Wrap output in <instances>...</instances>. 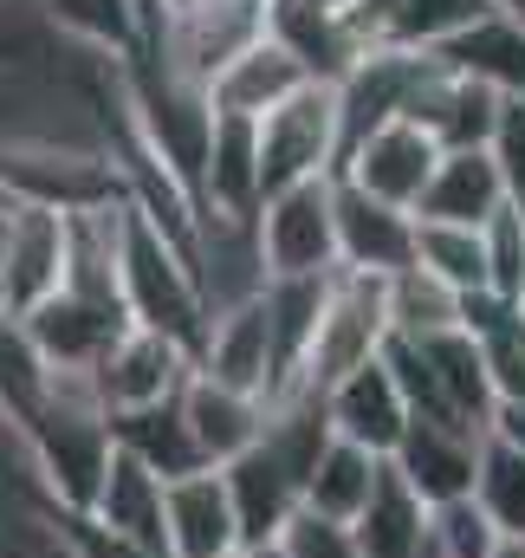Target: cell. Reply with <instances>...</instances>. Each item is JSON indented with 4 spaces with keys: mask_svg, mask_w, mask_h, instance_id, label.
Listing matches in <instances>:
<instances>
[{
    "mask_svg": "<svg viewBox=\"0 0 525 558\" xmlns=\"http://www.w3.org/2000/svg\"><path fill=\"white\" fill-rule=\"evenodd\" d=\"M124 312H131V325H149V331L202 351L208 292L195 274V247L175 241L162 221H149L136 202H124Z\"/></svg>",
    "mask_w": 525,
    "mask_h": 558,
    "instance_id": "obj_1",
    "label": "cell"
},
{
    "mask_svg": "<svg viewBox=\"0 0 525 558\" xmlns=\"http://www.w3.org/2000/svg\"><path fill=\"white\" fill-rule=\"evenodd\" d=\"M390 338H395L390 331V279L338 267L331 274V292H325V318H318L312 357H305V371H298L292 390L298 397H325L331 384H344L351 371H364L370 357H383Z\"/></svg>",
    "mask_w": 525,
    "mask_h": 558,
    "instance_id": "obj_2",
    "label": "cell"
},
{
    "mask_svg": "<svg viewBox=\"0 0 525 558\" xmlns=\"http://www.w3.org/2000/svg\"><path fill=\"white\" fill-rule=\"evenodd\" d=\"M254 247L266 279H325L338 274V175L292 182L266 195L254 215Z\"/></svg>",
    "mask_w": 525,
    "mask_h": 558,
    "instance_id": "obj_3",
    "label": "cell"
},
{
    "mask_svg": "<svg viewBox=\"0 0 525 558\" xmlns=\"http://www.w3.org/2000/svg\"><path fill=\"white\" fill-rule=\"evenodd\" d=\"M344 162V111H338V85L312 78L298 98H285L279 111L260 118V189L279 195L292 182H325Z\"/></svg>",
    "mask_w": 525,
    "mask_h": 558,
    "instance_id": "obj_4",
    "label": "cell"
},
{
    "mask_svg": "<svg viewBox=\"0 0 525 558\" xmlns=\"http://www.w3.org/2000/svg\"><path fill=\"white\" fill-rule=\"evenodd\" d=\"M441 143L428 137L415 118H390V124H377L370 137H357L344 149V162H338V175L351 182V189H364V195H377V202H390V208H422V195H428V182H435V169H441Z\"/></svg>",
    "mask_w": 525,
    "mask_h": 558,
    "instance_id": "obj_5",
    "label": "cell"
},
{
    "mask_svg": "<svg viewBox=\"0 0 525 558\" xmlns=\"http://www.w3.org/2000/svg\"><path fill=\"white\" fill-rule=\"evenodd\" d=\"M72 267V215L59 208H13L0 221V305L7 312H33L46 305Z\"/></svg>",
    "mask_w": 525,
    "mask_h": 558,
    "instance_id": "obj_6",
    "label": "cell"
},
{
    "mask_svg": "<svg viewBox=\"0 0 525 558\" xmlns=\"http://www.w3.org/2000/svg\"><path fill=\"white\" fill-rule=\"evenodd\" d=\"M195 371L228 384V390H247L266 397L279 390V357H272V312H266V286L247 299H228L208 312V331H202V351H195Z\"/></svg>",
    "mask_w": 525,
    "mask_h": 558,
    "instance_id": "obj_7",
    "label": "cell"
},
{
    "mask_svg": "<svg viewBox=\"0 0 525 558\" xmlns=\"http://www.w3.org/2000/svg\"><path fill=\"white\" fill-rule=\"evenodd\" d=\"M98 397L111 416H131V410H149V403H169L182 397V384L195 377V351L149 331V325H124L111 338V351L98 357Z\"/></svg>",
    "mask_w": 525,
    "mask_h": 558,
    "instance_id": "obj_8",
    "label": "cell"
},
{
    "mask_svg": "<svg viewBox=\"0 0 525 558\" xmlns=\"http://www.w3.org/2000/svg\"><path fill=\"white\" fill-rule=\"evenodd\" d=\"M480 448L487 435L467 428V422L448 416H408V435L395 448V474L428 500V507H454V500H474V481H480Z\"/></svg>",
    "mask_w": 525,
    "mask_h": 558,
    "instance_id": "obj_9",
    "label": "cell"
},
{
    "mask_svg": "<svg viewBox=\"0 0 525 558\" xmlns=\"http://www.w3.org/2000/svg\"><path fill=\"white\" fill-rule=\"evenodd\" d=\"M325 416H331V435H344V441H357V448H370V454L390 461L395 448H402V435H408L415 410H408V397L395 384L390 357H370L364 371H351L344 384L325 390Z\"/></svg>",
    "mask_w": 525,
    "mask_h": 558,
    "instance_id": "obj_10",
    "label": "cell"
},
{
    "mask_svg": "<svg viewBox=\"0 0 525 558\" xmlns=\"http://www.w3.org/2000/svg\"><path fill=\"white\" fill-rule=\"evenodd\" d=\"M500 105H506L500 92H487V85L448 72V65L428 52L422 78H415V98H408V118L441 143V149H487V143H493V124H500Z\"/></svg>",
    "mask_w": 525,
    "mask_h": 558,
    "instance_id": "obj_11",
    "label": "cell"
},
{
    "mask_svg": "<svg viewBox=\"0 0 525 558\" xmlns=\"http://www.w3.org/2000/svg\"><path fill=\"white\" fill-rule=\"evenodd\" d=\"M338 267L377 279H395L402 267H415V215L351 189L338 175Z\"/></svg>",
    "mask_w": 525,
    "mask_h": 558,
    "instance_id": "obj_12",
    "label": "cell"
},
{
    "mask_svg": "<svg viewBox=\"0 0 525 558\" xmlns=\"http://www.w3.org/2000/svg\"><path fill=\"white\" fill-rule=\"evenodd\" d=\"M241 513L221 468L169 481V558H228L241 553Z\"/></svg>",
    "mask_w": 525,
    "mask_h": 558,
    "instance_id": "obj_13",
    "label": "cell"
},
{
    "mask_svg": "<svg viewBox=\"0 0 525 558\" xmlns=\"http://www.w3.org/2000/svg\"><path fill=\"white\" fill-rule=\"evenodd\" d=\"M182 416L195 428L202 461H208V468H228V461H241V454L266 435L272 403H266V397H247V390H228V384H215V377L195 371V377L182 384Z\"/></svg>",
    "mask_w": 525,
    "mask_h": 558,
    "instance_id": "obj_14",
    "label": "cell"
},
{
    "mask_svg": "<svg viewBox=\"0 0 525 558\" xmlns=\"http://www.w3.org/2000/svg\"><path fill=\"white\" fill-rule=\"evenodd\" d=\"M435 59H441L448 72H461V78L500 92V98H525V26L500 7V0H493L474 26H461L454 39H441Z\"/></svg>",
    "mask_w": 525,
    "mask_h": 558,
    "instance_id": "obj_15",
    "label": "cell"
},
{
    "mask_svg": "<svg viewBox=\"0 0 525 558\" xmlns=\"http://www.w3.org/2000/svg\"><path fill=\"white\" fill-rule=\"evenodd\" d=\"M513 195H506V175L493 162V149H448L415 221H448V228H487L493 215H506Z\"/></svg>",
    "mask_w": 525,
    "mask_h": 558,
    "instance_id": "obj_16",
    "label": "cell"
},
{
    "mask_svg": "<svg viewBox=\"0 0 525 558\" xmlns=\"http://www.w3.org/2000/svg\"><path fill=\"white\" fill-rule=\"evenodd\" d=\"M85 513L105 520L111 533L136 539V546H149V553H169V481L149 474L124 448L111 454V468H105V481H98V494H91Z\"/></svg>",
    "mask_w": 525,
    "mask_h": 558,
    "instance_id": "obj_17",
    "label": "cell"
},
{
    "mask_svg": "<svg viewBox=\"0 0 525 558\" xmlns=\"http://www.w3.org/2000/svg\"><path fill=\"white\" fill-rule=\"evenodd\" d=\"M305 85H312V72H305L272 33H260V39H254V46H247V52L208 85V98H215L221 118H247V124H260L266 111H279V105L298 98Z\"/></svg>",
    "mask_w": 525,
    "mask_h": 558,
    "instance_id": "obj_18",
    "label": "cell"
},
{
    "mask_svg": "<svg viewBox=\"0 0 525 558\" xmlns=\"http://www.w3.org/2000/svg\"><path fill=\"white\" fill-rule=\"evenodd\" d=\"M351 533H357L364 558H415L435 533V507L395 474V461H383V481H377L370 507L351 520Z\"/></svg>",
    "mask_w": 525,
    "mask_h": 558,
    "instance_id": "obj_19",
    "label": "cell"
},
{
    "mask_svg": "<svg viewBox=\"0 0 525 558\" xmlns=\"http://www.w3.org/2000/svg\"><path fill=\"white\" fill-rule=\"evenodd\" d=\"M111 435H118L124 454H136V461H143L149 474H162V481H188V474L208 468L202 448H195V428L182 416V397L149 403V410H131V416H111Z\"/></svg>",
    "mask_w": 525,
    "mask_h": 558,
    "instance_id": "obj_20",
    "label": "cell"
},
{
    "mask_svg": "<svg viewBox=\"0 0 525 558\" xmlns=\"http://www.w3.org/2000/svg\"><path fill=\"white\" fill-rule=\"evenodd\" d=\"M377 481H383V454H370V448H357V441L331 435V441H325V454L312 461L305 507H312V513H325V520H344V526H351V520L370 507Z\"/></svg>",
    "mask_w": 525,
    "mask_h": 558,
    "instance_id": "obj_21",
    "label": "cell"
},
{
    "mask_svg": "<svg viewBox=\"0 0 525 558\" xmlns=\"http://www.w3.org/2000/svg\"><path fill=\"white\" fill-rule=\"evenodd\" d=\"M46 26L59 39H72L78 52H105V59H136L143 39V0H39Z\"/></svg>",
    "mask_w": 525,
    "mask_h": 558,
    "instance_id": "obj_22",
    "label": "cell"
},
{
    "mask_svg": "<svg viewBox=\"0 0 525 558\" xmlns=\"http://www.w3.org/2000/svg\"><path fill=\"white\" fill-rule=\"evenodd\" d=\"M461 312H467V299H461L448 279H435L428 267H402V274L390 279V331L395 338H435V331H454Z\"/></svg>",
    "mask_w": 525,
    "mask_h": 558,
    "instance_id": "obj_23",
    "label": "cell"
},
{
    "mask_svg": "<svg viewBox=\"0 0 525 558\" xmlns=\"http://www.w3.org/2000/svg\"><path fill=\"white\" fill-rule=\"evenodd\" d=\"M415 267L448 279L461 299H474V292H487V234L448 228V221H415Z\"/></svg>",
    "mask_w": 525,
    "mask_h": 558,
    "instance_id": "obj_24",
    "label": "cell"
},
{
    "mask_svg": "<svg viewBox=\"0 0 525 558\" xmlns=\"http://www.w3.org/2000/svg\"><path fill=\"white\" fill-rule=\"evenodd\" d=\"M474 507L493 520L500 539H525V454L493 441L480 448V481H474Z\"/></svg>",
    "mask_w": 525,
    "mask_h": 558,
    "instance_id": "obj_25",
    "label": "cell"
},
{
    "mask_svg": "<svg viewBox=\"0 0 525 558\" xmlns=\"http://www.w3.org/2000/svg\"><path fill=\"white\" fill-rule=\"evenodd\" d=\"M39 520H46V539L59 546V558H169V553H149V546L124 539V533H111L85 507H59L46 494H39Z\"/></svg>",
    "mask_w": 525,
    "mask_h": 558,
    "instance_id": "obj_26",
    "label": "cell"
},
{
    "mask_svg": "<svg viewBox=\"0 0 525 558\" xmlns=\"http://www.w3.org/2000/svg\"><path fill=\"white\" fill-rule=\"evenodd\" d=\"M493 0H395V46H415V52H435L441 39H454L461 26H474Z\"/></svg>",
    "mask_w": 525,
    "mask_h": 558,
    "instance_id": "obj_27",
    "label": "cell"
},
{
    "mask_svg": "<svg viewBox=\"0 0 525 558\" xmlns=\"http://www.w3.org/2000/svg\"><path fill=\"white\" fill-rule=\"evenodd\" d=\"M266 553L272 558H364V546H357V533H351L344 520H325V513L298 507V513L285 520V533H279Z\"/></svg>",
    "mask_w": 525,
    "mask_h": 558,
    "instance_id": "obj_28",
    "label": "cell"
},
{
    "mask_svg": "<svg viewBox=\"0 0 525 558\" xmlns=\"http://www.w3.org/2000/svg\"><path fill=\"white\" fill-rule=\"evenodd\" d=\"M480 234H487V292L525 305V208L493 215Z\"/></svg>",
    "mask_w": 525,
    "mask_h": 558,
    "instance_id": "obj_29",
    "label": "cell"
},
{
    "mask_svg": "<svg viewBox=\"0 0 525 558\" xmlns=\"http://www.w3.org/2000/svg\"><path fill=\"white\" fill-rule=\"evenodd\" d=\"M493 162H500V175H506V195H513V208H525V98H506L500 105V124H493Z\"/></svg>",
    "mask_w": 525,
    "mask_h": 558,
    "instance_id": "obj_30",
    "label": "cell"
},
{
    "mask_svg": "<svg viewBox=\"0 0 525 558\" xmlns=\"http://www.w3.org/2000/svg\"><path fill=\"white\" fill-rule=\"evenodd\" d=\"M487 435L525 454V403H493V422H487Z\"/></svg>",
    "mask_w": 525,
    "mask_h": 558,
    "instance_id": "obj_31",
    "label": "cell"
},
{
    "mask_svg": "<svg viewBox=\"0 0 525 558\" xmlns=\"http://www.w3.org/2000/svg\"><path fill=\"white\" fill-rule=\"evenodd\" d=\"M493 558H525V539H500V553Z\"/></svg>",
    "mask_w": 525,
    "mask_h": 558,
    "instance_id": "obj_32",
    "label": "cell"
},
{
    "mask_svg": "<svg viewBox=\"0 0 525 558\" xmlns=\"http://www.w3.org/2000/svg\"><path fill=\"white\" fill-rule=\"evenodd\" d=\"M13 208H20V202H13V195H7V182H0V221H7Z\"/></svg>",
    "mask_w": 525,
    "mask_h": 558,
    "instance_id": "obj_33",
    "label": "cell"
},
{
    "mask_svg": "<svg viewBox=\"0 0 525 558\" xmlns=\"http://www.w3.org/2000/svg\"><path fill=\"white\" fill-rule=\"evenodd\" d=\"M500 7H506V13H513V20L525 26V0H500Z\"/></svg>",
    "mask_w": 525,
    "mask_h": 558,
    "instance_id": "obj_34",
    "label": "cell"
},
{
    "mask_svg": "<svg viewBox=\"0 0 525 558\" xmlns=\"http://www.w3.org/2000/svg\"><path fill=\"white\" fill-rule=\"evenodd\" d=\"M415 558H441V546H435V533H428V546H422Z\"/></svg>",
    "mask_w": 525,
    "mask_h": 558,
    "instance_id": "obj_35",
    "label": "cell"
},
{
    "mask_svg": "<svg viewBox=\"0 0 525 558\" xmlns=\"http://www.w3.org/2000/svg\"><path fill=\"white\" fill-rule=\"evenodd\" d=\"M228 558H266V553H254V546H241V553H228Z\"/></svg>",
    "mask_w": 525,
    "mask_h": 558,
    "instance_id": "obj_36",
    "label": "cell"
},
{
    "mask_svg": "<svg viewBox=\"0 0 525 558\" xmlns=\"http://www.w3.org/2000/svg\"><path fill=\"white\" fill-rule=\"evenodd\" d=\"M247 7H260V13H266V7H272V0H247Z\"/></svg>",
    "mask_w": 525,
    "mask_h": 558,
    "instance_id": "obj_37",
    "label": "cell"
}]
</instances>
